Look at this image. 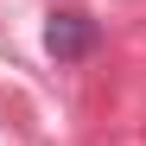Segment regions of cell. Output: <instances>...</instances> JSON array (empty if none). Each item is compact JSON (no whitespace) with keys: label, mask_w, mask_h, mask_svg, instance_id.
<instances>
[{"label":"cell","mask_w":146,"mask_h":146,"mask_svg":"<svg viewBox=\"0 0 146 146\" xmlns=\"http://www.w3.org/2000/svg\"><path fill=\"white\" fill-rule=\"evenodd\" d=\"M95 44H102V26H95L89 13H51V26H44V51L57 64H83Z\"/></svg>","instance_id":"obj_1"}]
</instances>
